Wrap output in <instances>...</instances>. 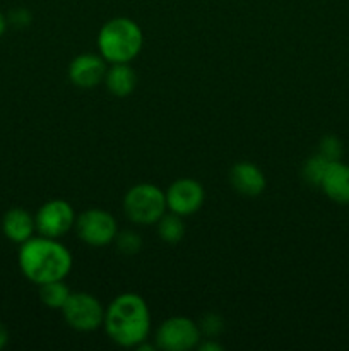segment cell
Listing matches in <instances>:
<instances>
[{"label": "cell", "mask_w": 349, "mask_h": 351, "mask_svg": "<svg viewBox=\"0 0 349 351\" xmlns=\"http://www.w3.org/2000/svg\"><path fill=\"white\" fill-rule=\"evenodd\" d=\"M328 163H331V161L325 160V158L318 153L308 158L303 165V170H301L305 182L310 185H315V187H320L322 178H324L325 171H327Z\"/></svg>", "instance_id": "17"}, {"label": "cell", "mask_w": 349, "mask_h": 351, "mask_svg": "<svg viewBox=\"0 0 349 351\" xmlns=\"http://www.w3.org/2000/svg\"><path fill=\"white\" fill-rule=\"evenodd\" d=\"M229 184L233 191L246 197H257L262 194L267 187V178L263 171L257 165L250 161H240L235 163L229 170Z\"/></svg>", "instance_id": "11"}, {"label": "cell", "mask_w": 349, "mask_h": 351, "mask_svg": "<svg viewBox=\"0 0 349 351\" xmlns=\"http://www.w3.org/2000/svg\"><path fill=\"white\" fill-rule=\"evenodd\" d=\"M156 232L157 237L163 240L168 245H177L183 240L185 237V223L183 216L174 215V213H164L156 223Z\"/></svg>", "instance_id": "15"}, {"label": "cell", "mask_w": 349, "mask_h": 351, "mask_svg": "<svg viewBox=\"0 0 349 351\" xmlns=\"http://www.w3.org/2000/svg\"><path fill=\"white\" fill-rule=\"evenodd\" d=\"M17 263L21 273L38 287L50 281L65 280L72 269L70 250L57 242V239L43 235L31 237L21 243Z\"/></svg>", "instance_id": "1"}, {"label": "cell", "mask_w": 349, "mask_h": 351, "mask_svg": "<svg viewBox=\"0 0 349 351\" xmlns=\"http://www.w3.org/2000/svg\"><path fill=\"white\" fill-rule=\"evenodd\" d=\"M7 343H9V331H7L5 326L0 322V350L5 348Z\"/></svg>", "instance_id": "23"}, {"label": "cell", "mask_w": 349, "mask_h": 351, "mask_svg": "<svg viewBox=\"0 0 349 351\" xmlns=\"http://www.w3.org/2000/svg\"><path fill=\"white\" fill-rule=\"evenodd\" d=\"M197 350H201V351H222V345L216 343V339L207 338L205 341L198 343Z\"/></svg>", "instance_id": "22"}, {"label": "cell", "mask_w": 349, "mask_h": 351, "mask_svg": "<svg viewBox=\"0 0 349 351\" xmlns=\"http://www.w3.org/2000/svg\"><path fill=\"white\" fill-rule=\"evenodd\" d=\"M320 189L335 204H349V165L342 161H331L322 178Z\"/></svg>", "instance_id": "12"}, {"label": "cell", "mask_w": 349, "mask_h": 351, "mask_svg": "<svg viewBox=\"0 0 349 351\" xmlns=\"http://www.w3.org/2000/svg\"><path fill=\"white\" fill-rule=\"evenodd\" d=\"M105 311L101 302L91 293L86 291H77L70 293L68 300L62 307L65 322L72 329L81 332H91L101 328L105 321Z\"/></svg>", "instance_id": "5"}, {"label": "cell", "mask_w": 349, "mask_h": 351, "mask_svg": "<svg viewBox=\"0 0 349 351\" xmlns=\"http://www.w3.org/2000/svg\"><path fill=\"white\" fill-rule=\"evenodd\" d=\"M70 288L64 283V280L50 281V283L40 285V300L44 307L62 311L65 302L70 297Z\"/></svg>", "instance_id": "16"}, {"label": "cell", "mask_w": 349, "mask_h": 351, "mask_svg": "<svg viewBox=\"0 0 349 351\" xmlns=\"http://www.w3.org/2000/svg\"><path fill=\"white\" fill-rule=\"evenodd\" d=\"M142 45V29L130 17H113L98 33L99 55L108 64H129L140 53Z\"/></svg>", "instance_id": "3"}, {"label": "cell", "mask_w": 349, "mask_h": 351, "mask_svg": "<svg viewBox=\"0 0 349 351\" xmlns=\"http://www.w3.org/2000/svg\"><path fill=\"white\" fill-rule=\"evenodd\" d=\"M318 154L328 161H341L342 154H344V144L334 134H327L318 143Z\"/></svg>", "instance_id": "19"}, {"label": "cell", "mask_w": 349, "mask_h": 351, "mask_svg": "<svg viewBox=\"0 0 349 351\" xmlns=\"http://www.w3.org/2000/svg\"><path fill=\"white\" fill-rule=\"evenodd\" d=\"M113 243L116 245V250L123 256H137L142 249V239L137 232L132 230H123V232L116 233Z\"/></svg>", "instance_id": "18"}, {"label": "cell", "mask_w": 349, "mask_h": 351, "mask_svg": "<svg viewBox=\"0 0 349 351\" xmlns=\"http://www.w3.org/2000/svg\"><path fill=\"white\" fill-rule=\"evenodd\" d=\"M7 29V17L3 16L2 12H0V38L3 36V33H5Z\"/></svg>", "instance_id": "24"}, {"label": "cell", "mask_w": 349, "mask_h": 351, "mask_svg": "<svg viewBox=\"0 0 349 351\" xmlns=\"http://www.w3.org/2000/svg\"><path fill=\"white\" fill-rule=\"evenodd\" d=\"M198 329H201V335H204L205 338H218L219 335L224 329V321L221 319V315L218 314H205L204 317L198 322Z\"/></svg>", "instance_id": "20"}, {"label": "cell", "mask_w": 349, "mask_h": 351, "mask_svg": "<svg viewBox=\"0 0 349 351\" xmlns=\"http://www.w3.org/2000/svg\"><path fill=\"white\" fill-rule=\"evenodd\" d=\"M106 335L123 348H135L151 331V312L146 300L137 293H122L112 300L103 321Z\"/></svg>", "instance_id": "2"}, {"label": "cell", "mask_w": 349, "mask_h": 351, "mask_svg": "<svg viewBox=\"0 0 349 351\" xmlns=\"http://www.w3.org/2000/svg\"><path fill=\"white\" fill-rule=\"evenodd\" d=\"M10 21H12L16 26L24 27L31 23V14L27 12L26 9H17V10H14L12 16H10Z\"/></svg>", "instance_id": "21"}, {"label": "cell", "mask_w": 349, "mask_h": 351, "mask_svg": "<svg viewBox=\"0 0 349 351\" xmlns=\"http://www.w3.org/2000/svg\"><path fill=\"white\" fill-rule=\"evenodd\" d=\"M106 89L116 98H125L132 95L137 86V74L129 64H112L105 75Z\"/></svg>", "instance_id": "14"}, {"label": "cell", "mask_w": 349, "mask_h": 351, "mask_svg": "<svg viewBox=\"0 0 349 351\" xmlns=\"http://www.w3.org/2000/svg\"><path fill=\"white\" fill-rule=\"evenodd\" d=\"M36 230V221L29 211L23 208H12L3 215L2 232L7 240L14 243H24L33 237Z\"/></svg>", "instance_id": "13"}, {"label": "cell", "mask_w": 349, "mask_h": 351, "mask_svg": "<svg viewBox=\"0 0 349 351\" xmlns=\"http://www.w3.org/2000/svg\"><path fill=\"white\" fill-rule=\"evenodd\" d=\"M166 209V195L154 184L133 185L123 197V211L135 225H156Z\"/></svg>", "instance_id": "4"}, {"label": "cell", "mask_w": 349, "mask_h": 351, "mask_svg": "<svg viewBox=\"0 0 349 351\" xmlns=\"http://www.w3.org/2000/svg\"><path fill=\"white\" fill-rule=\"evenodd\" d=\"M108 67L101 55L81 53L68 65V79L75 88L91 89L105 81Z\"/></svg>", "instance_id": "10"}, {"label": "cell", "mask_w": 349, "mask_h": 351, "mask_svg": "<svg viewBox=\"0 0 349 351\" xmlns=\"http://www.w3.org/2000/svg\"><path fill=\"white\" fill-rule=\"evenodd\" d=\"M75 233L89 247H106L113 243L118 225L115 216L105 209H88L75 219Z\"/></svg>", "instance_id": "6"}, {"label": "cell", "mask_w": 349, "mask_h": 351, "mask_svg": "<svg viewBox=\"0 0 349 351\" xmlns=\"http://www.w3.org/2000/svg\"><path fill=\"white\" fill-rule=\"evenodd\" d=\"M74 208L64 199H50L34 215L36 232L48 239H60L67 235L75 225Z\"/></svg>", "instance_id": "8"}, {"label": "cell", "mask_w": 349, "mask_h": 351, "mask_svg": "<svg viewBox=\"0 0 349 351\" xmlns=\"http://www.w3.org/2000/svg\"><path fill=\"white\" fill-rule=\"evenodd\" d=\"M164 195H166V208L183 218L195 215L205 201L204 187L194 178H178L168 187Z\"/></svg>", "instance_id": "9"}, {"label": "cell", "mask_w": 349, "mask_h": 351, "mask_svg": "<svg viewBox=\"0 0 349 351\" xmlns=\"http://www.w3.org/2000/svg\"><path fill=\"white\" fill-rule=\"evenodd\" d=\"M201 329L197 322L188 317H170L157 328L156 343L157 348L166 351H188L197 348L201 343Z\"/></svg>", "instance_id": "7"}]
</instances>
